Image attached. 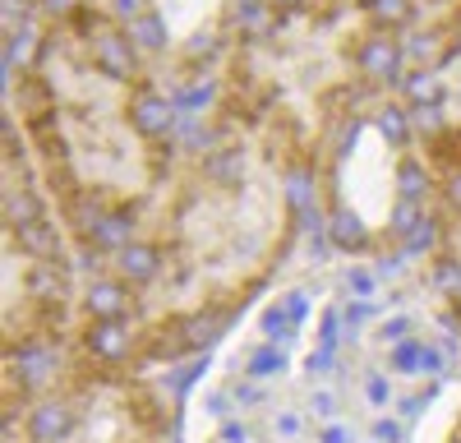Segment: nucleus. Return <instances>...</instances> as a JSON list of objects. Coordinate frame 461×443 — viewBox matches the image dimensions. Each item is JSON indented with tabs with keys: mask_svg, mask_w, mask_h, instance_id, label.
<instances>
[{
	"mask_svg": "<svg viewBox=\"0 0 461 443\" xmlns=\"http://www.w3.org/2000/svg\"><path fill=\"white\" fill-rule=\"evenodd\" d=\"M134 37H130V28H102L93 42H88V56H93V69L97 74H106V79H134L139 74V60H134Z\"/></svg>",
	"mask_w": 461,
	"mask_h": 443,
	"instance_id": "obj_1",
	"label": "nucleus"
},
{
	"mask_svg": "<svg viewBox=\"0 0 461 443\" xmlns=\"http://www.w3.org/2000/svg\"><path fill=\"white\" fill-rule=\"evenodd\" d=\"M402 65H406V47L397 42V37L388 32V28H378V32H369L365 42L356 47V69L365 74V79H393V74H402Z\"/></svg>",
	"mask_w": 461,
	"mask_h": 443,
	"instance_id": "obj_2",
	"label": "nucleus"
},
{
	"mask_svg": "<svg viewBox=\"0 0 461 443\" xmlns=\"http://www.w3.org/2000/svg\"><path fill=\"white\" fill-rule=\"evenodd\" d=\"M125 121H130V130L139 139H158L171 125V106H167V97H158L148 84H139L130 93V102H125Z\"/></svg>",
	"mask_w": 461,
	"mask_h": 443,
	"instance_id": "obj_3",
	"label": "nucleus"
},
{
	"mask_svg": "<svg viewBox=\"0 0 461 443\" xmlns=\"http://www.w3.org/2000/svg\"><path fill=\"white\" fill-rule=\"evenodd\" d=\"M406 97L415 102V111L425 106V102L438 106V102H443V79H438L434 69H411V74H406Z\"/></svg>",
	"mask_w": 461,
	"mask_h": 443,
	"instance_id": "obj_4",
	"label": "nucleus"
},
{
	"mask_svg": "<svg viewBox=\"0 0 461 443\" xmlns=\"http://www.w3.org/2000/svg\"><path fill=\"white\" fill-rule=\"evenodd\" d=\"M130 37H134L139 51H162V47H167V23H162V14L148 10L143 19H134V23H130Z\"/></svg>",
	"mask_w": 461,
	"mask_h": 443,
	"instance_id": "obj_5",
	"label": "nucleus"
},
{
	"mask_svg": "<svg viewBox=\"0 0 461 443\" xmlns=\"http://www.w3.org/2000/svg\"><path fill=\"white\" fill-rule=\"evenodd\" d=\"M369 14L393 32V28H402V23H411V19H415V0H378V5H374Z\"/></svg>",
	"mask_w": 461,
	"mask_h": 443,
	"instance_id": "obj_6",
	"label": "nucleus"
},
{
	"mask_svg": "<svg viewBox=\"0 0 461 443\" xmlns=\"http://www.w3.org/2000/svg\"><path fill=\"white\" fill-rule=\"evenodd\" d=\"M378 130L388 134L393 143H406V134H411V121H406V111H402V106H383V111H378Z\"/></svg>",
	"mask_w": 461,
	"mask_h": 443,
	"instance_id": "obj_7",
	"label": "nucleus"
},
{
	"mask_svg": "<svg viewBox=\"0 0 461 443\" xmlns=\"http://www.w3.org/2000/svg\"><path fill=\"white\" fill-rule=\"evenodd\" d=\"M267 5H273V10H304L310 0H267Z\"/></svg>",
	"mask_w": 461,
	"mask_h": 443,
	"instance_id": "obj_8",
	"label": "nucleus"
},
{
	"mask_svg": "<svg viewBox=\"0 0 461 443\" xmlns=\"http://www.w3.org/2000/svg\"><path fill=\"white\" fill-rule=\"evenodd\" d=\"M356 5H360V10H374V5H378V0H356Z\"/></svg>",
	"mask_w": 461,
	"mask_h": 443,
	"instance_id": "obj_9",
	"label": "nucleus"
}]
</instances>
